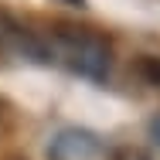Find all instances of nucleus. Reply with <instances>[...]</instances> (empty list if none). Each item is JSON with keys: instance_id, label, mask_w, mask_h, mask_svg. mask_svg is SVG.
<instances>
[{"instance_id": "1", "label": "nucleus", "mask_w": 160, "mask_h": 160, "mask_svg": "<svg viewBox=\"0 0 160 160\" xmlns=\"http://www.w3.org/2000/svg\"><path fill=\"white\" fill-rule=\"evenodd\" d=\"M38 38H41L44 62L62 65L65 72H72L85 82H96V85H102L109 78V72H112V41L99 28L51 21L38 31Z\"/></svg>"}, {"instance_id": "2", "label": "nucleus", "mask_w": 160, "mask_h": 160, "mask_svg": "<svg viewBox=\"0 0 160 160\" xmlns=\"http://www.w3.org/2000/svg\"><path fill=\"white\" fill-rule=\"evenodd\" d=\"M48 160H109L106 140L85 126H65L48 143Z\"/></svg>"}, {"instance_id": "3", "label": "nucleus", "mask_w": 160, "mask_h": 160, "mask_svg": "<svg viewBox=\"0 0 160 160\" xmlns=\"http://www.w3.org/2000/svg\"><path fill=\"white\" fill-rule=\"evenodd\" d=\"M133 72H136L147 85H160V58H153V55H140L136 65H133Z\"/></svg>"}, {"instance_id": "4", "label": "nucleus", "mask_w": 160, "mask_h": 160, "mask_svg": "<svg viewBox=\"0 0 160 160\" xmlns=\"http://www.w3.org/2000/svg\"><path fill=\"white\" fill-rule=\"evenodd\" d=\"M109 160H153L143 147H119V150H112Z\"/></svg>"}, {"instance_id": "5", "label": "nucleus", "mask_w": 160, "mask_h": 160, "mask_svg": "<svg viewBox=\"0 0 160 160\" xmlns=\"http://www.w3.org/2000/svg\"><path fill=\"white\" fill-rule=\"evenodd\" d=\"M7 123H10V106H7L3 99H0V129L7 126Z\"/></svg>"}, {"instance_id": "6", "label": "nucleus", "mask_w": 160, "mask_h": 160, "mask_svg": "<svg viewBox=\"0 0 160 160\" xmlns=\"http://www.w3.org/2000/svg\"><path fill=\"white\" fill-rule=\"evenodd\" d=\"M150 136H153V143L160 147V112L153 116V123H150Z\"/></svg>"}, {"instance_id": "7", "label": "nucleus", "mask_w": 160, "mask_h": 160, "mask_svg": "<svg viewBox=\"0 0 160 160\" xmlns=\"http://www.w3.org/2000/svg\"><path fill=\"white\" fill-rule=\"evenodd\" d=\"M62 3H68V7H78V10L85 7V0H62Z\"/></svg>"}]
</instances>
